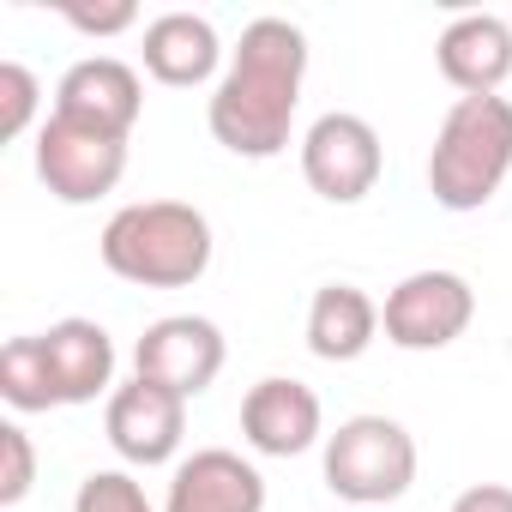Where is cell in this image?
Here are the masks:
<instances>
[{
    "mask_svg": "<svg viewBox=\"0 0 512 512\" xmlns=\"http://www.w3.org/2000/svg\"><path fill=\"white\" fill-rule=\"evenodd\" d=\"M139 61H145V73H151L157 85H169V91H193V85H205V79H223L217 67H229L217 25L199 19V13H157V19L145 25V37H139Z\"/></svg>",
    "mask_w": 512,
    "mask_h": 512,
    "instance_id": "14",
    "label": "cell"
},
{
    "mask_svg": "<svg viewBox=\"0 0 512 512\" xmlns=\"http://www.w3.org/2000/svg\"><path fill=\"white\" fill-rule=\"evenodd\" d=\"M476 320V290L464 272H446V266H428V272H410L404 284H392L386 308H380V332L392 350H410V356H428V350H446L470 332Z\"/></svg>",
    "mask_w": 512,
    "mask_h": 512,
    "instance_id": "5",
    "label": "cell"
},
{
    "mask_svg": "<svg viewBox=\"0 0 512 512\" xmlns=\"http://www.w3.org/2000/svg\"><path fill=\"white\" fill-rule=\"evenodd\" d=\"M61 19H67L73 31H85V37H121V31H133V25H139V7H133V0H103V7L67 0Z\"/></svg>",
    "mask_w": 512,
    "mask_h": 512,
    "instance_id": "21",
    "label": "cell"
},
{
    "mask_svg": "<svg viewBox=\"0 0 512 512\" xmlns=\"http://www.w3.org/2000/svg\"><path fill=\"white\" fill-rule=\"evenodd\" d=\"M37 482V446L19 422H0V506H19Z\"/></svg>",
    "mask_w": 512,
    "mask_h": 512,
    "instance_id": "20",
    "label": "cell"
},
{
    "mask_svg": "<svg viewBox=\"0 0 512 512\" xmlns=\"http://www.w3.org/2000/svg\"><path fill=\"white\" fill-rule=\"evenodd\" d=\"M241 440L260 458H302L308 446L326 440V410L308 380L266 374L260 386H247L241 398Z\"/></svg>",
    "mask_w": 512,
    "mask_h": 512,
    "instance_id": "11",
    "label": "cell"
},
{
    "mask_svg": "<svg viewBox=\"0 0 512 512\" xmlns=\"http://www.w3.org/2000/svg\"><path fill=\"white\" fill-rule=\"evenodd\" d=\"M512 175V103L458 97L428 151V193L440 211H482Z\"/></svg>",
    "mask_w": 512,
    "mask_h": 512,
    "instance_id": "3",
    "label": "cell"
},
{
    "mask_svg": "<svg viewBox=\"0 0 512 512\" xmlns=\"http://www.w3.org/2000/svg\"><path fill=\"white\" fill-rule=\"evenodd\" d=\"M43 85L25 61H0V139H25L37 127Z\"/></svg>",
    "mask_w": 512,
    "mask_h": 512,
    "instance_id": "18",
    "label": "cell"
},
{
    "mask_svg": "<svg viewBox=\"0 0 512 512\" xmlns=\"http://www.w3.org/2000/svg\"><path fill=\"white\" fill-rule=\"evenodd\" d=\"M440 79L458 97H500L512 79V25L500 13H458L434 43Z\"/></svg>",
    "mask_w": 512,
    "mask_h": 512,
    "instance_id": "13",
    "label": "cell"
},
{
    "mask_svg": "<svg viewBox=\"0 0 512 512\" xmlns=\"http://www.w3.org/2000/svg\"><path fill=\"white\" fill-rule=\"evenodd\" d=\"M452 512H512V488L506 482H470L452 500Z\"/></svg>",
    "mask_w": 512,
    "mask_h": 512,
    "instance_id": "22",
    "label": "cell"
},
{
    "mask_svg": "<svg viewBox=\"0 0 512 512\" xmlns=\"http://www.w3.org/2000/svg\"><path fill=\"white\" fill-rule=\"evenodd\" d=\"M380 338V302L356 284H320L308 302V350L320 362H356Z\"/></svg>",
    "mask_w": 512,
    "mask_h": 512,
    "instance_id": "16",
    "label": "cell"
},
{
    "mask_svg": "<svg viewBox=\"0 0 512 512\" xmlns=\"http://www.w3.org/2000/svg\"><path fill=\"white\" fill-rule=\"evenodd\" d=\"M49 115L85 127V133H103V139H133V127L145 115V79L121 55H85L61 73Z\"/></svg>",
    "mask_w": 512,
    "mask_h": 512,
    "instance_id": "9",
    "label": "cell"
},
{
    "mask_svg": "<svg viewBox=\"0 0 512 512\" xmlns=\"http://www.w3.org/2000/svg\"><path fill=\"white\" fill-rule=\"evenodd\" d=\"M121 175H127V139L85 133L61 115L37 127V181L61 205H97L121 187Z\"/></svg>",
    "mask_w": 512,
    "mask_h": 512,
    "instance_id": "8",
    "label": "cell"
},
{
    "mask_svg": "<svg viewBox=\"0 0 512 512\" xmlns=\"http://www.w3.org/2000/svg\"><path fill=\"white\" fill-rule=\"evenodd\" d=\"M163 512H266V476L229 446H199L175 464Z\"/></svg>",
    "mask_w": 512,
    "mask_h": 512,
    "instance_id": "12",
    "label": "cell"
},
{
    "mask_svg": "<svg viewBox=\"0 0 512 512\" xmlns=\"http://www.w3.org/2000/svg\"><path fill=\"white\" fill-rule=\"evenodd\" d=\"M0 398H7L19 416H37V410H61V392H55V374H49V356H43V338H13L0 350Z\"/></svg>",
    "mask_w": 512,
    "mask_h": 512,
    "instance_id": "17",
    "label": "cell"
},
{
    "mask_svg": "<svg viewBox=\"0 0 512 512\" xmlns=\"http://www.w3.org/2000/svg\"><path fill=\"white\" fill-rule=\"evenodd\" d=\"M103 434L109 446L121 452V464L133 470H157V464H175L181 452V434H187V398L151 386V380H127L109 392L103 404Z\"/></svg>",
    "mask_w": 512,
    "mask_h": 512,
    "instance_id": "10",
    "label": "cell"
},
{
    "mask_svg": "<svg viewBox=\"0 0 512 512\" xmlns=\"http://www.w3.org/2000/svg\"><path fill=\"white\" fill-rule=\"evenodd\" d=\"M416 482V440L398 416H344L326 434V488L356 512H392Z\"/></svg>",
    "mask_w": 512,
    "mask_h": 512,
    "instance_id": "4",
    "label": "cell"
},
{
    "mask_svg": "<svg viewBox=\"0 0 512 512\" xmlns=\"http://www.w3.org/2000/svg\"><path fill=\"white\" fill-rule=\"evenodd\" d=\"M386 169V145L374 133V121L332 109L302 133V181L326 199V205H362L380 187Z\"/></svg>",
    "mask_w": 512,
    "mask_h": 512,
    "instance_id": "6",
    "label": "cell"
},
{
    "mask_svg": "<svg viewBox=\"0 0 512 512\" xmlns=\"http://www.w3.org/2000/svg\"><path fill=\"white\" fill-rule=\"evenodd\" d=\"M211 217L187 199H139L103 223V266L139 290H187L211 272Z\"/></svg>",
    "mask_w": 512,
    "mask_h": 512,
    "instance_id": "2",
    "label": "cell"
},
{
    "mask_svg": "<svg viewBox=\"0 0 512 512\" xmlns=\"http://www.w3.org/2000/svg\"><path fill=\"white\" fill-rule=\"evenodd\" d=\"M37 338H43V356H49L61 410L67 404H97V398L115 392V338L97 320H55Z\"/></svg>",
    "mask_w": 512,
    "mask_h": 512,
    "instance_id": "15",
    "label": "cell"
},
{
    "mask_svg": "<svg viewBox=\"0 0 512 512\" xmlns=\"http://www.w3.org/2000/svg\"><path fill=\"white\" fill-rule=\"evenodd\" d=\"M223 356H229V344H223L217 320H205V314H163L133 344V374L193 404L199 392L217 386Z\"/></svg>",
    "mask_w": 512,
    "mask_h": 512,
    "instance_id": "7",
    "label": "cell"
},
{
    "mask_svg": "<svg viewBox=\"0 0 512 512\" xmlns=\"http://www.w3.org/2000/svg\"><path fill=\"white\" fill-rule=\"evenodd\" d=\"M73 512H157L133 470H91L73 494Z\"/></svg>",
    "mask_w": 512,
    "mask_h": 512,
    "instance_id": "19",
    "label": "cell"
},
{
    "mask_svg": "<svg viewBox=\"0 0 512 512\" xmlns=\"http://www.w3.org/2000/svg\"><path fill=\"white\" fill-rule=\"evenodd\" d=\"M308 79V37L290 19H253L205 103V127L229 157L266 163L290 145Z\"/></svg>",
    "mask_w": 512,
    "mask_h": 512,
    "instance_id": "1",
    "label": "cell"
}]
</instances>
